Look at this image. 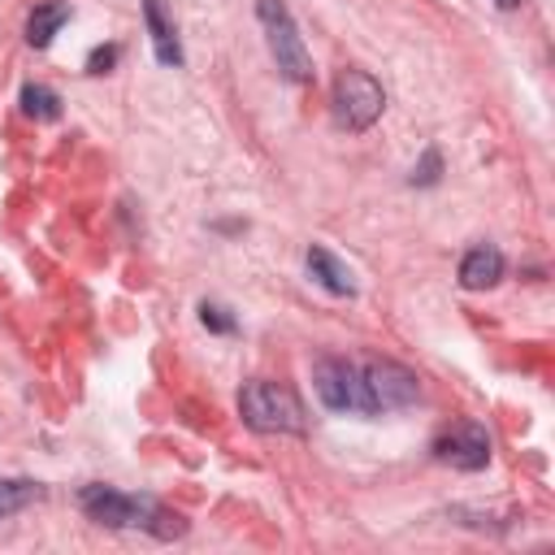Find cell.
I'll return each instance as SVG.
<instances>
[{"mask_svg":"<svg viewBox=\"0 0 555 555\" xmlns=\"http://www.w3.org/2000/svg\"><path fill=\"white\" fill-rule=\"evenodd\" d=\"M434 455L460 473H477L490 464V434L477 421H455L434 438Z\"/></svg>","mask_w":555,"mask_h":555,"instance_id":"cell-7","label":"cell"},{"mask_svg":"<svg viewBox=\"0 0 555 555\" xmlns=\"http://www.w3.org/2000/svg\"><path fill=\"white\" fill-rule=\"evenodd\" d=\"M304 260H308V273H312V282H317V286H325L330 295H347V299L356 295V282H351V269H347V264H343V260H338V256H334L330 247H321V243H312Z\"/></svg>","mask_w":555,"mask_h":555,"instance_id":"cell-10","label":"cell"},{"mask_svg":"<svg viewBox=\"0 0 555 555\" xmlns=\"http://www.w3.org/2000/svg\"><path fill=\"white\" fill-rule=\"evenodd\" d=\"M39 494H43L39 481H26V477H0V520L17 516V512L30 507Z\"/></svg>","mask_w":555,"mask_h":555,"instance_id":"cell-12","label":"cell"},{"mask_svg":"<svg viewBox=\"0 0 555 555\" xmlns=\"http://www.w3.org/2000/svg\"><path fill=\"white\" fill-rule=\"evenodd\" d=\"M238 416L256 434H304V425H308L299 395L286 382H264V377H256L238 390Z\"/></svg>","mask_w":555,"mask_h":555,"instance_id":"cell-2","label":"cell"},{"mask_svg":"<svg viewBox=\"0 0 555 555\" xmlns=\"http://www.w3.org/2000/svg\"><path fill=\"white\" fill-rule=\"evenodd\" d=\"M113 61H117V48L108 43V48H95V52L87 56V69H91V74H104V69L113 65Z\"/></svg>","mask_w":555,"mask_h":555,"instance_id":"cell-16","label":"cell"},{"mask_svg":"<svg viewBox=\"0 0 555 555\" xmlns=\"http://www.w3.org/2000/svg\"><path fill=\"white\" fill-rule=\"evenodd\" d=\"M199 321H204L212 334H234V317H230V308H221V304H199Z\"/></svg>","mask_w":555,"mask_h":555,"instance_id":"cell-14","label":"cell"},{"mask_svg":"<svg viewBox=\"0 0 555 555\" xmlns=\"http://www.w3.org/2000/svg\"><path fill=\"white\" fill-rule=\"evenodd\" d=\"M438 169H442V156L429 147V152L421 156V165L412 169V186H434V182H438Z\"/></svg>","mask_w":555,"mask_h":555,"instance_id":"cell-15","label":"cell"},{"mask_svg":"<svg viewBox=\"0 0 555 555\" xmlns=\"http://www.w3.org/2000/svg\"><path fill=\"white\" fill-rule=\"evenodd\" d=\"M312 386H317V399H321L330 412L369 416V399H364L360 364L338 360V356H325V360H317V369H312Z\"/></svg>","mask_w":555,"mask_h":555,"instance_id":"cell-6","label":"cell"},{"mask_svg":"<svg viewBox=\"0 0 555 555\" xmlns=\"http://www.w3.org/2000/svg\"><path fill=\"white\" fill-rule=\"evenodd\" d=\"M360 377H364L369 416L399 412V408H412L421 399V377L395 360H369V364H360Z\"/></svg>","mask_w":555,"mask_h":555,"instance_id":"cell-5","label":"cell"},{"mask_svg":"<svg viewBox=\"0 0 555 555\" xmlns=\"http://www.w3.org/2000/svg\"><path fill=\"white\" fill-rule=\"evenodd\" d=\"M22 113L35 117V121H56L61 117V95L39 87V82H26L22 87Z\"/></svg>","mask_w":555,"mask_h":555,"instance_id":"cell-13","label":"cell"},{"mask_svg":"<svg viewBox=\"0 0 555 555\" xmlns=\"http://www.w3.org/2000/svg\"><path fill=\"white\" fill-rule=\"evenodd\" d=\"M494 4H499V9H516L520 0H494Z\"/></svg>","mask_w":555,"mask_h":555,"instance_id":"cell-17","label":"cell"},{"mask_svg":"<svg viewBox=\"0 0 555 555\" xmlns=\"http://www.w3.org/2000/svg\"><path fill=\"white\" fill-rule=\"evenodd\" d=\"M503 278V251L481 243V247H468L464 260H460V286L464 291H490L494 282Z\"/></svg>","mask_w":555,"mask_h":555,"instance_id":"cell-9","label":"cell"},{"mask_svg":"<svg viewBox=\"0 0 555 555\" xmlns=\"http://www.w3.org/2000/svg\"><path fill=\"white\" fill-rule=\"evenodd\" d=\"M330 104H334V121L343 126V130H369L377 117H382V108H386V91H382V82L373 78V74H364V69H343L338 78H334V91H330Z\"/></svg>","mask_w":555,"mask_h":555,"instance_id":"cell-4","label":"cell"},{"mask_svg":"<svg viewBox=\"0 0 555 555\" xmlns=\"http://www.w3.org/2000/svg\"><path fill=\"white\" fill-rule=\"evenodd\" d=\"M65 22H69V4H65V0H48V4H35L30 22H26V43H30V48H48Z\"/></svg>","mask_w":555,"mask_h":555,"instance_id":"cell-11","label":"cell"},{"mask_svg":"<svg viewBox=\"0 0 555 555\" xmlns=\"http://www.w3.org/2000/svg\"><path fill=\"white\" fill-rule=\"evenodd\" d=\"M143 22H147V35H152V52L160 65H182V43H178V30H173V17L165 13V0H143Z\"/></svg>","mask_w":555,"mask_h":555,"instance_id":"cell-8","label":"cell"},{"mask_svg":"<svg viewBox=\"0 0 555 555\" xmlns=\"http://www.w3.org/2000/svg\"><path fill=\"white\" fill-rule=\"evenodd\" d=\"M256 17L264 26V39H269V52H273V65L286 82H312V56L299 39V26L291 17V9L282 0H256Z\"/></svg>","mask_w":555,"mask_h":555,"instance_id":"cell-3","label":"cell"},{"mask_svg":"<svg viewBox=\"0 0 555 555\" xmlns=\"http://www.w3.org/2000/svg\"><path fill=\"white\" fill-rule=\"evenodd\" d=\"M78 507L87 512V520L108 525V529H143V533L165 538V542L186 533V520L178 512L160 507L147 494H126V490H113V486H82Z\"/></svg>","mask_w":555,"mask_h":555,"instance_id":"cell-1","label":"cell"}]
</instances>
